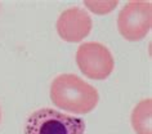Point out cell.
Returning a JSON list of instances; mask_svg holds the SVG:
<instances>
[{
    "instance_id": "8",
    "label": "cell",
    "mask_w": 152,
    "mask_h": 134,
    "mask_svg": "<svg viewBox=\"0 0 152 134\" xmlns=\"http://www.w3.org/2000/svg\"><path fill=\"white\" fill-rule=\"evenodd\" d=\"M0 121H1V111H0Z\"/></svg>"
},
{
    "instance_id": "4",
    "label": "cell",
    "mask_w": 152,
    "mask_h": 134,
    "mask_svg": "<svg viewBox=\"0 0 152 134\" xmlns=\"http://www.w3.org/2000/svg\"><path fill=\"white\" fill-rule=\"evenodd\" d=\"M76 63L86 78L103 80L113 71L115 61L108 51L101 43H84L76 52Z\"/></svg>"
},
{
    "instance_id": "3",
    "label": "cell",
    "mask_w": 152,
    "mask_h": 134,
    "mask_svg": "<svg viewBox=\"0 0 152 134\" xmlns=\"http://www.w3.org/2000/svg\"><path fill=\"white\" fill-rule=\"evenodd\" d=\"M152 25V5L150 1L134 0L121 9L117 18V29L124 39L138 41L150 32Z\"/></svg>"
},
{
    "instance_id": "5",
    "label": "cell",
    "mask_w": 152,
    "mask_h": 134,
    "mask_svg": "<svg viewBox=\"0 0 152 134\" xmlns=\"http://www.w3.org/2000/svg\"><path fill=\"white\" fill-rule=\"evenodd\" d=\"M92 18L84 9L74 7L61 14L57 21V31L63 40L68 43H77L92 31Z\"/></svg>"
},
{
    "instance_id": "2",
    "label": "cell",
    "mask_w": 152,
    "mask_h": 134,
    "mask_svg": "<svg viewBox=\"0 0 152 134\" xmlns=\"http://www.w3.org/2000/svg\"><path fill=\"white\" fill-rule=\"evenodd\" d=\"M84 119L66 115L53 108L32 112L25 122V134H84Z\"/></svg>"
},
{
    "instance_id": "1",
    "label": "cell",
    "mask_w": 152,
    "mask_h": 134,
    "mask_svg": "<svg viewBox=\"0 0 152 134\" xmlns=\"http://www.w3.org/2000/svg\"><path fill=\"white\" fill-rule=\"evenodd\" d=\"M50 99L58 108L72 113H88L96 108L99 94L90 84L72 74L59 75L50 85Z\"/></svg>"
},
{
    "instance_id": "6",
    "label": "cell",
    "mask_w": 152,
    "mask_h": 134,
    "mask_svg": "<svg viewBox=\"0 0 152 134\" xmlns=\"http://www.w3.org/2000/svg\"><path fill=\"white\" fill-rule=\"evenodd\" d=\"M152 101L150 98L140 101L132 112V125L137 134H152L151 128Z\"/></svg>"
},
{
    "instance_id": "7",
    "label": "cell",
    "mask_w": 152,
    "mask_h": 134,
    "mask_svg": "<svg viewBox=\"0 0 152 134\" xmlns=\"http://www.w3.org/2000/svg\"><path fill=\"white\" fill-rule=\"evenodd\" d=\"M84 4L94 13L104 14L111 12L113 8H116L117 1H85Z\"/></svg>"
}]
</instances>
